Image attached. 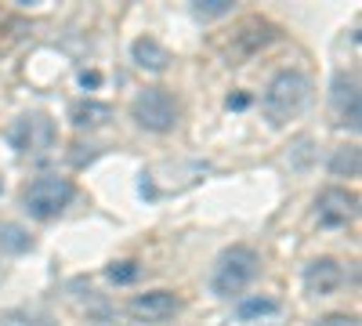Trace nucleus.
Masks as SVG:
<instances>
[{"instance_id":"nucleus-10","label":"nucleus","mask_w":362,"mask_h":326,"mask_svg":"<svg viewBox=\"0 0 362 326\" xmlns=\"http://www.w3.org/2000/svg\"><path fill=\"white\" fill-rule=\"evenodd\" d=\"M131 54H134V62H138L141 69H148V73H163V69L170 66V51H167L156 37H138V40L131 44Z\"/></svg>"},{"instance_id":"nucleus-13","label":"nucleus","mask_w":362,"mask_h":326,"mask_svg":"<svg viewBox=\"0 0 362 326\" xmlns=\"http://www.w3.org/2000/svg\"><path fill=\"white\" fill-rule=\"evenodd\" d=\"M329 174L334 177H358V145H344L329 160Z\"/></svg>"},{"instance_id":"nucleus-4","label":"nucleus","mask_w":362,"mask_h":326,"mask_svg":"<svg viewBox=\"0 0 362 326\" xmlns=\"http://www.w3.org/2000/svg\"><path fill=\"white\" fill-rule=\"evenodd\" d=\"M131 116H134L138 127L163 134L177 124V102L167 87H145V91L131 102Z\"/></svg>"},{"instance_id":"nucleus-1","label":"nucleus","mask_w":362,"mask_h":326,"mask_svg":"<svg viewBox=\"0 0 362 326\" xmlns=\"http://www.w3.org/2000/svg\"><path fill=\"white\" fill-rule=\"evenodd\" d=\"M261 105H264V120L272 127H283V124L297 120V116L312 105V80L305 73H297V69H283L264 87Z\"/></svg>"},{"instance_id":"nucleus-15","label":"nucleus","mask_w":362,"mask_h":326,"mask_svg":"<svg viewBox=\"0 0 362 326\" xmlns=\"http://www.w3.org/2000/svg\"><path fill=\"white\" fill-rule=\"evenodd\" d=\"M192 11L199 18H221V15H232V0H196Z\"/></svg>"},{"instance_id":"nucleus-19","label":"nucleus","mask_w":362,"mask_h":326,"mask_svg":"<svg viewBox=\"0 0 362 326\" xmlns=\"http://www.w3.org/2000/svg\"><path fill=\"white\" fill-rule=\"evenodd\" d=\"M98 80H102L98 73H83V76H80V83H83V87H98Z\"/></svg>"},{"instance_id":"nucleus-6","label":"nucleus","mask_w":362,"mask_h":326,"mask_svg":"<svg viewBox=\"0 0 362 326\" xmlns=\"http://www.w3.org/2000/svg\"><path fill=\"white\" fill-rule=\"evenodd\" d=\"M355 214H358V196L348 192V189H337V185L322 189L319 199H315V218L326 228H341V225L355 221Z\"/></svg>"},{"instance_id":"nucleus-2","label":"nucleus","mask_w":362,"mask_h":326,"mask_svg":"<svg viewBox=\"0 0 362 326\" xmlns=\"http://www.w3.org/2000/svg\"><path fill=\"white\" fill-rule=\"evenodd\" d=\"M261 269V261L250 247H228L221 250V257L214 261V276H210V286H214L218 298H235V293H243L254 276Z\"/></svg>"},{"instance_id":"nucleus-17","label":"nucleus","mask_w":362,"mask_h":326,"mask_svg":"<svg viewBox=\"0 0 362 326\" xmlns=\"http://www.w3.org/2000/svg\"><path fill=\"white\" fill-rule=\"evenodd\" d=\"M4 326H54L47 315H29V312H8Z\"/></svg>"},{"instance_id":"nucleus-7","label":"nucleus","mask_w":362,"mask_h":326,"mask_svg":"<svg viewBox=\"0 0 362 326\" xmlns=\"http://www.w3.org/2000/svg\"><path fill=\"white\" fill-rule=\"evenodd\" d=\"M127 312L138 319V322H167V319H174L177 312H181V298L177 293H170V290H148V293H134L131 298V305H127Z\"/></svg>"},{"instance_id":"nucleus-14","label":"nucleus","mask_w":362,"mask_h":326,"mask_svg":"<svg viewBox=\"0 0 362 326\" xmlns=\"http://www.w3.org/2000/svg\"><path fill=\"white\" fill-rule=\"evenodd\" d=\"M279 305L272 301V298H250V301H239V308H235V315L243 319V322H250V319H257V315H272Z\"/></svg>"},{"instance_id":"nucleus-20","label":"nucleus","mask_w":362,"mask_h":326,"mask_svg":"<svg viewBox=\"0 0 362 326\" xmlns=\"http://www.w3.org/2000/svg\"><path fill=\"white\" fill-rule=\"evenodd\" d=\"M247 105V98L243 95H235V98H228V109H243Z\"/></svg>"},{"instance_id":"nucleus-11","label":"nucleus","mask_w":362,"mask_h":326,"mask_svg":"<svg viewBox=\"0 0 362 326\" xmlns=\"http://www.w3.org/2000/svg\"><path fill=\"white\" fill-rule=\"evenodd\" d=\"M109 116H112V109H109L105 102H95V98L73 102V109H69V120H73L76 127H102Z\"/></svg>"},{"instance_id":"nucleus-16","label":"nucleus","mask_w":362,"mask_h":326,"mask_svg":"<svg viewBox=\"0 0 362 326\" xmlns=\"http://www.w3.org/2000/svg\"><path fill=\"white\" fill-rule=\"evenodd\" d=\"M109 279L112 283H134L138 279V261H116V264H109Z\"/></svg>"},{"instance_id":"nucleus-3","label":"nucleus","mask_w":362,"mask_h":326,"mask_svg":"<svg viewBox=\"0 0 362 326\" xmlns=\"http://www.w3.org/2000/svg\"><path fill=\"white\" fill-rule=\"evenodd\" d=\"M73 192L76 189H73L69 177L40 174L37 182L25 189V211H29V218H37V221H51V218H58L69 206Z\"/></svg>"},{"instance_id":"nucleus-18","label":"nucleus","mask_w":362,"mask_h":326,"mask_svg":"<svg viewBox=\"0 0 362 326\" xmlns=\"http://www.w3.org/2000/svg\"><path fill=\"white\" fill-rule=\"evenodd\" d=\"M315 326H358V319L348 315V312H329V315H322Z\"/></svg>"},{"instance_id":"nucleus-12","label":"nucleus","mask_w":362,"mask_h":326,"mask_svg":"<svg viewBox=\"0 0 362 326\" xmlns=\"http://www.w3.org/2000/svg\"><path fill=\"white\" fill-rule=\"evenodd\" d=\"M0 250L25 254V250H33V235H29L22 225H0Z\"/></svg>"},{"instance_id":"nucleus-5","label":"nucleus","mask_w":362,"mask_h":326,"mask_svg":"<svg viewBox=\"0 0 362 326\" xmlns=\"http://www.w3.org/2000/svg\"><path fill=\"white\" fill-rule=\"evenodd\" d=\"M54 138H58V131H54V120L47 112H25L8 131L11 149L22 153V156H44L54 145Z\"/></svg>"},{"instance_id":"nucleus-8","label":"nucleus","mask_w":362,"mask_h":326,"mask_svg":"<svg viewBox=\"0 0 362 326\" xmlns=\"http://www.w3.org/2000/svg\"><path fill=\"white\" fill-rule=\"evenodd\" d=\"M329 102H334L337 124L358 131L362 109H358V76H355V73H337V76H334V83H329Z\"/></svg>"},{"instance_id":"nucleus-9","label":"nucleus","mask_w":362,"mask_h":326,"mask_svg":"<svg viewBox=\"0 0 362 326\" xmlns=\"http://www.w3.org/2000/svg\"><path fill=\"white\" fill-rule=\"evenodd\" d=\"M341 283H344V269L334 257H315L305 264V290L312 298H329Z\"/></svg>"}]
</instances>
